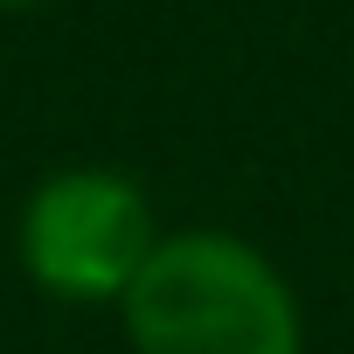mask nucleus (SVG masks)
<instances>
[{
    "mask_svg": "<svg viewBox=\"0 0 354 354\" xmlns=\"http://www.w3.org/2000/svg\"><path fill=\"white\" fill-rule=\"evenodd\" d=\"M125 354H306V306L285 264L216 223L167 230L118 299Z\"/></svg>",
    "mask_w": 354,
    "mask_h": 354,
    "instance_id": "nucleus-1",
    "label": "nucleus"
},
{
    "mask_svg": "<svg viewBox=\"0 0 354 354\" xmlns=\"http://www.w3.org/2000/svg\"><path fill=\"white\" fill-rule=\"evenodd\" d=\"M160 209L125 167L77 160L56 167L21 195L15 216V264L56 306H111L132 292L146 257L160 250Z\"/></svg>",
    "mask_w": 354,
    "mask_h": 354,
    "instance_id": "nucleus-2",
    "label": "nucleus"
},
{
    "mask_svg": "<svg viewBox=\"0 0 354 354\" xmlns=\"http://www.w3.org/2000/svg\"><path fill=\"white\" fill-rule=\"evenodd\" d=\"M35 8H49V0H0V15H35Z\"/></svg>",
    "mask_w": 354,
    "mask_h": 354,
    "instance_id": "nucleus-3",
    "label": "nucleus"
}]
</instances>
